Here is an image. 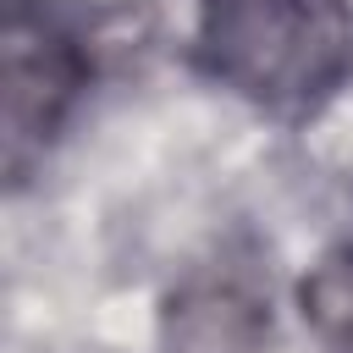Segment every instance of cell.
Masks as SVG:
<instances>
[{"label": "cell", "instance_id": "obj_1", "mask_svg": "<svg viewBox=\"0 0 353 353\" xmlns=\"http://www.w3.org/2000/svg\"><path fill=\"white\" fill-rule=\"evenodd\" d=\"M193 61L210 83L303 127L353 83L347 0H199Z\"/></svg>", "mask_w": 353, "mask_h": 353}, {"label": "cell", "instance_id": "obj_2", "mask_svg": "<svg viewBox=\"0 0 353 353\" xmlns=\"http://www.w3.org/2000/svg\"><path fill=\"white\" fill-rule=\"evenodd\" d=\"M88 88V50L66 17L33 0H11L6 11V110H0V143H6V176L11 188L28 182V171L44 160L55 132L66 127L72 105Z\"/></svg>", "mask_w": 353, "mask_h": 353}, {"label": "cell", "instance_id": "obj_3", "mask_svg": "<svg viewBox=\"0 0 353 353\" xmlns=\"http://www.w3.org/2000/svg\"><path fill=\"white\" fill-rule=\"evenodd\" d=\"M298 314L325 353H353V237L309 265L298 281Z\"/></svg>", "mask_w": 353, "mask_h": 353}]
</instances>
